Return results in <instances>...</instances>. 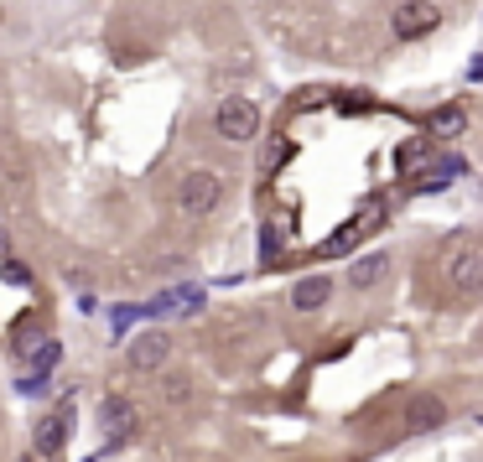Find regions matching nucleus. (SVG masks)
Returning a JSON list of instances; mask_svg holds the SVG:
<instances>
[{"label":"nucleus","instance_id":"obj_1","mask_svg":"<svg viewBox=\"0 0 483 462\" xmlns=\"http://www.w3.org/2000/svg\"><path fill=\"white\" fill-rule=\"evenodd\" d=\"M218 198H224V177L218 171H188L182 188H177V208L188 218H203V213L218 208Z\"/></svg>","mask_w":483,"mask_h":462},{"label":"nucleus","instance_id":"obj_2","mask_svg":"<svg viewBox=\"0 0 483 462\" xmlns=\"http://www.w3.org/2000/svg\"><path fill=\"white\" fill-rule=\"evenodd\" d=\"M213 125H218L224 141H255L260 135V109H255V99H224Z\"/></svg>","mask_w":483,"mask_h":462},{"label":"nucleus","instance_id":"obj_3","mask_svg":"<svg viewBox=\"0 0 483 462\" xmlns=\"http://www.w3.org/2000/svg\"><path fill=\"white\" fill-rule=\"evenodd\" d=\"M441 26V11L432 5V0H405L395 11V37L400 42H416V37H432Z\"/></svg>","mask_w":483,"mask_h":462},{"label":"nucleus","instance_id":"obj_4","mask_svg":"<svg viewBox=\"0 0 483 462\" xmlns=\"http://www.w3.org/2000/svg\"><path fill=\"white\" fill-rule=\"evenodd\" d=\"M99 431H105V437H130V431H135V405H130V400H120V395H109L105 405H99Z\"/></svg>","mask_w":483,"mask_h":462},{"label":"nucleus","instance_id":"obj_5","mask_svg":"<svg viewBox=\"0 0 483 462\" xmlns=\"http://www.w3.org/2000/svg\"><path fill=\"white\" fill-rule=\"evenodd\" d=\"M172 354L167 333H141L135 343H130V369H162Z\"/></svg>","mask_w":483,"mask_h":462},{"label":"nucleus","instance_id":"obj_6","mask_svg":"<svg viewBox=\"0 0 483 462\" xmlns=\"http://www.w3.org/2000/svg\"><path fill=\"white\" fill-rule=\"evenodd\" d=\"M328 301H333V281H328V275H307V281H296L292 286L296 312H317V307H328Z\"/></svg>","mask_w":483,"mask_h":462},{"label":"nucleus","instance_id":"obj_7","mask_svg":"<svg viewBox=\"0 0 483 462\" xmlns=\"http://www.w3.org/2000/svg\"><path fill=\"white\" fill-rule=\"evenodd\" d=\"M426 130L432 135H441V141H458L462 130H468V115H462V105H441L426 115Z\"/></svg>","mask_w":483,"mask_h":462},{"label":"nucleus","instance_id":"obj_8","mask_svg":"<svg viewBox=\"0 0 483 462\" xmlns=\"http://www.w3.org/2000/svg\"><path fill=\"white\" fill-rule=\"evenodd\" d=\"M452 286L462 296H483V260L478 254H458L452 260Z\"/></svg>","mask_w":483,"mask_h":462},{"label":"nucleus","instance_id":"obj_9","mask_svg":"<svg viewBox=\"0 0 483 462\" xmlns=\"http://www.w3.org/2000/svg\"><path fill=\"white\" fill-rule=\"evenodd\" d=\"M405 416H411V426H416V431H437L447 411H441V400H437V395H416Z\"/></svg>","mask_w":483,"mask_h":462},{"label":"nucleus","instance_id":"obj_10","mask_svg":"<svg viewBox=\"0 0 483 462\" xmlns=\"http://www.w3.org/2000/svg\"><path fill=\"white\" fill-rule=\"evenodd\" d=\"M63 441H68V416L58 411V416H47L42 426H37V452H42V457H52Z\"/></svg>","mask_w":483,"mask_h":462},{"label":"nucleus","instance_id":"obj_11","mask_svg":"<svg viewBox=\"0 0 483 462\" xmlns=\"http://www.w3.org/2000/svg\"><path fill=\"white\" fill-rule=\"evenodd\" d=\"M385 265H390V254H358L354 271H348V281H354L358 291H364V286H375L379 275H385Z\"/></svg>","mask_w":483,"mask_h":462},{"label":"nucleus","instance_id":"obj_12","mask_svg":"<svg viewBox=\"0 0 483 462\" xmlns=\"http://www.w3.org/2000/svg\"><path fill=\"white\" fill-rule=\"evenodd\" d=\"M369 224H379V213H375V218H369V213H364V218H354V224H348V229H343V234H333V239L322 245V254H343V250H348V245H354V239H358V234L369 229Z\"/></svg>","mask_w":483,"mask_h":462},{"label":"nucleus","instance_id":"obj_13","mask_svg":"<svg viewBox=\"0 0 483 462\" xmlns=\"http://www.w3.org/2000/svg\"><path fill=\"white\" fill-rule=\"evenodd\" d=\"M458 171H462V162H441V167L432 171V177H426V182H421V188H432V192H437V188H447V182H452V177H458Z\"/></svg>","mask_w":483,"mask_h":462},{"label":"nucleus","instance_id":"obj_14","mask_svg":"<svg viewBox=\"0 0 483 462\" xmlns=\"http://www.w3.org/2000/svg\"><path fill=\"white\" fill-rule=\"evenodd\" d=\"M5 281H16V286H26V271L16 265V260H5Z\"/></svg>","mask_w":483,"mask_h":462}]
</instances>
